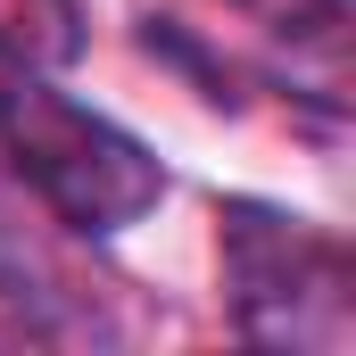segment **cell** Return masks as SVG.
Returning a JSON list of instances; mask_svg holds the SVG:
<instances>
[{
  "instance_id": "obj_1",
  "label": "cell",
  "mask_w": 356,
  "mask_h": 356,
  "mask_svg": "<svg viewBox=\"0 0 356 356\" xmlns=\"http://www.w3.org/2000/svg\"><path fill=\"white\" fill-rule=\"evenodd\" d=\"M0 149L17 182L91 241L141 224L158 199H166V166L149 158V141H133L116 116H99L83 99H67L42 75H8L0 91Z\"/></svg>"
},
{
  "instance_id": "obj_4",
  "label": "cell",
  "mask_w": 356,
  "mask_h": 356,
  "mask_svg": "<svg viewBox=\"0 0 356 356\" xmlns=\"http://www.w3.org/2000/svg\"><path fill=\"white\" fill-rule=\"evenodd\" d=\"M323 8H348V0H323Z\"/></svg>"
},
{
  "instance_id": "obj_2",
  "label": "cell",
  "mask_w": 356,
  "mask_h": 356,
  "mask_svg": "<svg viewBox=\"0 0 356 356\" xmlns=\"http://www.w3.org/2000/svg\"><path fill=\"white\" fill-rule=\"evenodd\" d=\"M224 290H232V332L257 348L340 356L356 340L348 241L290 207H266V199L224 207Z\"/></svg>"
},
{
  "instance_id": "obj_3",
  "label": "cell",
  "mask_w": 356,
  "mask_h": 356,
  "mask_svg": "<svg viewBox=\"0 0 356 356\" xmlns=\"http://www.w3.org/2000/svg\"><path fill=\"white\" fill-rule=\"evenodd\" d=\"M91 42L83 0H0V67L8 75H58Z\"/></svg>"
}]
</instances>
